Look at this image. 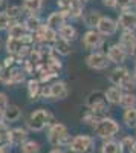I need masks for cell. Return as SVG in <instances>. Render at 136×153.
Segmentation results:
<instances>
[{
  "mask_svg": "<svg viewBox=\"0 0 136 153\" xmlns=\"http://www.w3.org/2000/svg\"><path fill=\"white\" fill-rule=\"evenodd\" d=\"M119 123L113 118L104 117L101 121H98L93 126V133L96 138L103 139V141H107V139H113L118 133H119Z\"/></svg>",
  "mask_w": 136,
  "mask_h": 153,
  "instance_id": "cell-1",
  "label": "cell"
},
{
  "mask_svg": "<svg viewBox=\"0 0 136 153\" xmlns=\"http://www.w3.org/2000/svg\"><path fill=\"white\" fill-rule=\"evenodd\" d=\"M70 135L67 127L63 123H54L49 126V130H47V141L51 146L54 147H63V146H69L70 143Z\"/></svg>",
  "mask_w": 136,
  "mask_h": 153,
  "instance_id": "cell-2",
  "label": "cell"
},
{
  "mask_svg": "<svg viewBox=\"0 0 136 153\" xmlns=\"http://www.w3.org/2000/svg\"><path fill=\"white\" fill-rule=\"evenodd\" d=\"M51 120H52V113L46 110V109H37L34 110L29 118L26 121L28 129L32 132H41L44 130L47 126H51Z\"/></svg>",
  "mask_w": 136,
  "mask_h": 153,
  "instance_id": "cell-3",
  "label": "cell"
},
{
  "mask_svg": "<svg viewBox=\"0 0 136 153\" xmlns=\"http://www.w3.org/2000/svg\"><path fill=\"white\" fill-rule=\"evenodd\" d=\"M73 153H93L95 138L92 135H75L67 146Z\"/></svg>",
  "mask_w": 136,
  "mask_h": 153,
  "instance_id": "cell-4",
  "label": "cell"
},
{
  "mask_svg": "<svg viewBox=\"0 0 136 153\" xmlns=\"http://www.w3.org/2000/svg\"><path fill=\"white\" fill-rule=\"evenodd\" d=\"M84 104L87 106L89 109H92V110H95V112H98V113L104 115V117H107L109 103H107V100H106L104 92H101V91H93V92H90L87 97H86Z\"/></svg>",
  "mask_w": 136,
  "mask_h": 153,
  "instance_id": "cell-5",
  "label": "cell"
},
{
  "mask_svg": "<svg viewBox=\"0 0 136 153\" xmlns=\"http://www.w3.org/2000/svg\"><path fill=\"white\" fill-rule=\"evenodd\" d=\"M32 38H34V43H38V45L54 43L58 38V31L47 26V25H41L35 32H32Z\"/></svg>",
  "mask_w": 136,
  "mask_h": 153,
  "instance_id": "cell-6",
  "label": "cell"
},
{
  "mask_svg": "<svg viewBox=\"0 0 136 153\" xmlns=\"http://www.w3.org/2000/svg\"><path fill=\"white\" fill-rule=\"evenodd\" d=\"M109 58L103 52H92L86 58V65L93 71H104L109 68Z\"/></svg>",
  "mask_w": 136,
  "mask_h": 153,
  "instance_id": "cell-7",
  "label": "cell"
},
{
  "mask_svg": "<svg viewBox=\"0 0 136 153\" xmlns=\"http://www.w3.org/2000/svg\"><path fill=\"white\" fill-rule=\"evenodd\" d=\"M104 38H106V37H104L103 34H100L96 29H89L87 32L83 35V46H84L86 49H89V51L98 49V48L104 43Z\"/></svg>",
  "mask_w": 136,
  "mask_h": 153,
  "instance_id": "cell-8",
  "label": "cell"
},
{
  "mask_svg": "<svg viewBox=\"0 0 136 153\" xmlns=\"http://www.w3.org/2000/svg\"><path fill=\"white\" fill-rule=\"evenodd\" d=\"M118 28L122 31H135L136 29V11L126 9L122 11L118 17Z\"/></svg>",
  "mask_w": 136,
  "mask_h": 153,
  "instance_id": "cell-9",
  "label": "cell"
},
{
  "mask_svg": "<svg viewBox=\"0 0 136 153\" xmlns=\"http://www.w3.org/2000/svg\"><path fill=\"white\" fill-rule=\"evenodd\" d=\"M96 31L100 34H103L104 37H110V35H113L118 31V22L113 20L112 17L103 16L100 23H98V26H96Z\"/></svg>",
  "mask_w": 136,
  "mask_h": 153,
  "instance_id": "cell-10",
  "label": "cell"
},
{
  "mask_svg": "<svg viewBox=\"0 0 136 153\" xmlns=\"http://www.w3.org/2000/svg\"><path fill=\"white\" fill-rule=\"evenodd\" d=\"M129 52L122 48L119 43L118 45H112L107 51V58L110 63H115V65H122V63L126 61Z\"/></svg>",
  "mask_w": 136,
  "mask_h": 153,
  "instance_id": "cell-11",
  "label": "cell"
},
{
  "mask_svg": "<svg viewBox=\"0 0 136 153\" xmlns=\"http://www.w3.org/2000/svg\"><path fill=\"white\" fill-rule=\"evenodd\" d=\"M129 75H130V71H129L126 66L118 65L116 68H113L112 71H110V74H109L107 78H109V81L112 83L113 86H121Z\"/></svg>",
  "mask_w": 136,
  "mask_h": 153,
  "instance_id": "cell-12",
  "label": "cell"
},
{
  "mask_svg": "<svg viewBox=\"0 0 136 153\" xmlns=\"http://www.w3.org/2000/svg\"><path fill=\"white\" fill-rule=\"evenodd\" d=\"M28 130L23 129V127H14V129L9 130V141L11 146H21L23 143L28 141Z\"/></svg>",
  "mask_w": 136,
  "mask_h": 153,
  "instance_id": "cell-13",
  "label": "cell"
},
{
  "mask_svg": "<svg viewBox=\"0 0 136 153\" xmlns=\"http://www.w3.org/2000/svg\"><path fill=\"white\" fill-rule=\"evenodd\" d=\"M51 86V98L52 100H66L69 95V89L63 81H54Z\"/></svg>",
  "mask_w": 136,
  "mask_h": 153,
  "instance_id": "cell-14",
  "label": "cell"
},
{
  "mask_svg": "<svg viewBox=\"0 0 136 153\" xmlns=\"http://www.w3.org/2000/svg\"><path fill=\"white\" fill-rule=\"evenodd\" d=\"M106 95V100L109 104L112 106H118L121 104V100H122V95H124V91L119 87V86H110L107 91L104 92Z\"/></svg>",
  "mask_w": 136,
  "mask_h": 153,
  "instance_id": "cell-15",
  "label": "cell"
},
{
  "mask_svg": "<svg viewBox=\"0 0 136 153\" xmlns=\"http://www.w3.org/2000/svg\"><path fill=\"white\" fill-rule=\"evenodd\" d=\"M66 19H67V14L64 11L60 9V11H55V12H52V14H49V17L46 20V25L58 31V28L63 26V25L66 23Z\"/></svg>",
  "mask_w": 136,
  "mask_h": 153,
  "instance_id": "cell-16",
  "label": "cell"
},
{
  "mask_svg": "<svg viewBox=\"0 0 136 153\" xmlns=\"http://www.w3.org/2000/svg\"><path fill=\"white\" fill-rule=\"evenodd\" d=\"M24 46L26 45L23 43V38H16V37H9V35L6 38V43H5V48H6L9 55H18Z\"/></svg>",
  "mask_w": 136,
  "mask_h": 153,
  "instance_id": "cell-17",
  "label": "cell"
},
{
  "mask_svg": "<svg viewBox=\"0 0 136 153\" xmlns=\"http://www.w3.org/2000/svg\"><path fill=\"white\" fill-rule=\"evenodd\" d=\"M101 17H103V16H101L100 11L92 9V11H87L86 14H83V22H84V25H86L87 28L96 29V26H98V23H100Z\"/></svg>",
  "mask_w": 136,
  "mask_h": 153,
  "instance_id": "cell-18",
  "label": "cell"
},
{
  "mask_svg": "<svg viewBox=\"0 0 136 153\" xmlns=\"http://www.w3.org/2000/svg\"><path fill=\"white\" fill-rule=\"evenodd\" d=\"M52 49L55 51V54L58 55H63V57H67L69 54H72V46H70V42L64 40V38H57V40L52 43Z\"/></svg>",
  "mask_w": 136,
  "mask_h": 153,
  "instance_id": "cell-19",
  "label": "cell"
},
{
  "mask_svg": "<svg viewBox=\"0 0 136 153\" xmlns=\"http://www.w3.org/2000/svg\"><path fill=\"white\" fill-rule=\"evenodd\" d=\"M3 117L6 123H16L21 118V109L17 104H8V107L3 110Z\"/></svg>",
  "mask_w": 136,
  "mask_h": 153,
  "instance_id": "cell-20",
  "label": "cell"
},
{
  "mask_svg": "<svg viewBox=\"0 0 136 153\" xmlns=\"http://www.w3.org/2000/svg\"><path fill=\"white\" fill-rule=\"evenodd\" d=\"M135 43H136L135 31H122V34H121V37H119V45L124 48L129 54H130L132 48L135 46Z\"/></svg>",
  "mask_w": 136,
  "mask_h": 153,
  "instance_id": "cell-21",
  "label": "cell"
},
{
  "mask_svg": "<svg viewBox=\"0 0 136 153\" xmlns=\"http://www.w3.org/2000/svg\"><path fill=\"white\" fill-rule=\"evenodd\" d=\"M28 34V29L24 26V23H18V22H12L11 26L8 28V35L9 37H16V38H23Z\"/></svg>",
  "mask_w": 136,
  "mask_h": 153,
  "instance_id": "cell-22",
  "label": "cell"
},
{
  "mask_svg": "<svg viewBox=\"0 0 136 153\" xmlns=\"http://www.w3.org/2000/svg\"><path fill=\"white\" fill-rule=\"evenodd\" d=\"M41 94V83L40 80H29L28 81V97L31 101H35L37 98H40Z\"/></svg>",
  "mask_w": 136,
  "mask_h": 153,
  "instance_id": "cell-23",
  "label": "cell"
},
{
  "mask_svg": "<svg viewBox=\"0 0 136 153\" xmlns=\"http://www.w3.org/2000/svg\"><path fill=\"white\" fill-rule=\"evenodd\" d=\"M23 11L28 12V14H37L38 11H41L43 8V0H23V5H21Z\"/></svg>",
  "mask_w": 136,
  "mask_h": 153,
  "instance_id": "cell-24",
  "label": "cell"
},
{
  "mask_svg": "<svg viewBox=\"0 0 136 153\" xmlns=\"http://www.w3.org/2000/svg\"><path fill=\"white\" fill-rule=\"evenodd\" d=\"M58 37L64 38V40H67V42H72V40H75V37H77V29L73 28L72 25L64 23L63 26L58 28Z\"/></svg>",
  "mask_w": 136,
  "mask_h": 153,
  "instance_id": "cell-25",
  "label": "cell"
},
{
  "mask_svg": "<svg viewBox=\"0 0 136 153\" xmlns=\"http://www.w3.org/2000/svg\"><path fill=\"white\" fill-rule=\"evenodd\" d=\"M119 144H121V152L122 153H133V152H136V138L135 136H130V135L124 136L119 141Z\"/></svg>",
  "mask_w": 136,
  "mask_h": 153,
  "instance_id": "cell-26",
  "label": "cell"
},
{
  "mask_svg": "<svg viewBox=\"0 0 136 153\" xmlns=\"http://www.w3.org/2000/svg\"><path fill=\"white\" fill-rule=\"evenodd\" d=\"M104 118V115H101V113H98V112H95V110H92V109H89L87 112H86L84 115H83V118H81V121L84 123V124H89V126H95L98 121H101Z\"/></svg>",
  "mask_w": 136,
  "mask_h": 153,
  "instance_id": "cell-27",
  "label": "cell"
},
{
  "mask_svg": "<svg viewBox=\"0 0 136 153\" xmlns=\"http://www.w3.org/2000/svg\"><path fill=\"white\" fill-rule=\"evenodd\" d=\"M122 123H124L126 127H129V129L136 127V107H130V109L124 110V115H122Z\"/></svg>",
  "mask_w": 136,
  "mask_h": 153,
  "instance_id": "cell-28",
  "label": "cell"
},
{
  "mask_svg": "<svg viewBox=\"0 0 136 153\" xmlns=\"http://www.w3.org/2000/svg\"><path fill=\"white\" fill-rule=\"evenodd\" d=\"M101 153H122L121 152V144L115 139H107L101 146Z\"/></svg>",
  "mask_w": 136,
  "mask_h": 153,
  "instance_id": "cell-29",
  "label": "cell"
},
{
  "mask_svg": "<svg viewBox=\"0 0 136 153\" xmlns=\"http://www.w3.org/2000/svg\"><path fill=\"white\" fill-rule=\"evenodd\" d=\"M83 5L80 0H72V3H70V8L67 11V17L70 19H80L83 17Z\"/></svg>",
  "mask_w": 136,
  "mask_h": 153,
  "instance_id": "cell-30",
  "label": "cell"
},
{
  "mask_svg": "<svg viewBox=\"0 0 136 153\" xmlns=\"http://www.w3.org/2000/svg\"><path fill=\"white\" fill-rule=\"evenodd\" d=\"M24 26H26L28 32H35L41 26V20L38 19L37 14H31V16H28L26 20H24Z\"/></svg>",
  "mask_w": 136,
  "mask_h": 153,
  "instance_id": "cell-31",
  "label": "cell"
},
{
  "mask_svg": "<svg viewBox=\"0 0 136 153\" xmlns=\"http://www.w3.org/2000/svg\"><path fill=\"white\" fill-rule=\"evenodd\" d=\"M40 150H41L40 144L37 141H34V139H28L26 143H23L20 146V152L21 153H40Z\"/></svg>",
  "mask_w": 136,
  "mask_h": 153,
  "instance_id": "cell-32",
  "label": "cell"
},
{
  "mask_svg": "<svg viewBox=\"0 0 136 153\" xmlns=\"http://www.w3.org/2000/svg\"><path fill=\"white\" fill-rule=\"evenodd\" d=\"M24 72L23 69L20 68H12V74H11V81H9V86H16V84H20L24 81Z\"/></svg>",
  "mask_w": 136,
  "mask_h": 153,
  "instance_id": "cell-33",
  "label": "cell"
},
{
  "mask_svg": "<svg viewBox=\"0 0 136 153\" xmlns=\"http://www.w3.org/2000/svg\"><path fill=\"white\" fill-rule=\"evenodd\" d=\"M124 109H130V107H136V95L133 92H124L121 100V104Z\"/></svg>",
  "mask_w": 136,
  "mask_h": 153,
  "instance_id": "cell-34",
  "label": "cell"
},
{
  "mask_svg": "<svg viewBox=\"0 0 136 153\" xmlns=\"http://www.w3.org/2000/svg\"><path fill=\"white\" fill-rule=\"evenodd\" d=\"M21 11H23V8H21V6H16V5L6 6V9H5L6 16H8L11 20H17V19L21 16Z\"/></svg>",
  "mask_w": 136,
  "mask_h": 153,
  "instance_id": "cell-35",
  "label": "cell"
},
{
  "mask_svg": "<svg viewBox=\"0 0 136 153\" xmlns=\"http://www.w3.org/2000/svg\"><path fill=\"white\" fill-rule=\"evenodd\" d=\"M11 74H12V68L2 66V69H0V81H2L3 84H8V86H9V81H11Z\"/></svg>",
  "mask_w": 136,
  "mask_h": 153,
  "instance_id": "cell-36",
  "label": "cell"
},
{
  "mask_svg": "<svg viewBox=\"0 0 136 153\" xmlns=\"http://www.w3.org/2000/svg\"><path fill=\"white\" fill-rule=\"evenodd\" d=\"M14 20H11L6 12H0V31H8V28L11 26V23Z\"/></svg>",
  "mask_w": 136,
  "mask_h": 153,
  "instance_id": "cell-37",
  "label": "cell"
},
{
  "mask_svg": "<svg viewBox=\"0 0 136 153\" xmlns=\"http://www.w3.org/2000/svg\"><path fill=\"white\" fill-rule=\"evenodd\" d=\"M135 3V0H116V9H121V11H126L129 9L132 5Z\"/></svg>",
  "mask_w": 136,
  "mask_h": 153,
  "instance_id": "cell-38",
  "label": "cell"
},
{
  "mask_svg": "<svg viewBox=\"0 0 136 153\" xmlns=\"http://www.w3.org/2000/svg\"><path fill=\"white\" fill-rule=\"evenodd\" d=\"M40 98L43 100H52L51 98V86H41V94H40Z\"/></svg>",
  "mask_w": 136,
  "mask_h": 153,
  "instance_id": "cell-39",
  "label": "cell"
},
{
  "mask_svg": "<svg viewBox=\"0 0 136 153\" xmlns=\"http://www.w3.org/2000/svg\"><path fill=\"white\" fill-rule=\"evenodd\" d=\"M8 95L5 92H0V110H5L8 107Z\"/></svg>",
  "mask_w": 136,
  "mask_h": 153,
  "instance_id": "cell-40",
  "label": "cell"
},
{
  "mask_svg": "<svg viewBox=\"0 0 136 153\" xmlns=\"http://www.w3.org/2000/svg\"><path fill=\"white\" fill-rule=\"evenodd\" d=\"M103 5L107 8H115L116 6V0H103Z\"/></svg>",
  "mask_w": 136,
  "mask_h": 153,
  "instance_id": "cell-41",
  "label": "cell"
},
{
  "mask_svg": "<svg viewBox=\"0 0 136 153\" xmlns=\"http://www.w3.org/2000/svg\"><path fill=\"white\" fill-rule=\"evenodd\" d=\"M130 55L136 60V43H135V46H133V48H132V51H130Z\"/></svg>",
  "mask_w": 136,
  "mask_h": 153,
  "instance_id": "cell-42",
  "label": "cell"
},
{
  "mask_svg": "<svg viewBox=\"0 0 136 153\" xmlns=\"http://www.w3.org/2000/svg\"><path fill=\"white\" fill-rule=\"evenodd\" d=\"M49 153H64V152H63V150H61L60 147H54V149H52L51 152H49Z\"/></svg>",
  "mask_w": 136,
  "mask_h": 153,
  "instance_id": "cell-43",
  "label": "cell"
},
{
  "mask_svg": "<svg viewBox=\"0 0 136 153\" xmlns=\"http://www.w3.org/2000/svg\"><path fill=\"white\" fill-rule=\"evenodd\" d=\"M0 153H9V152H8V147H5V146H0Z\"/></svg>",
  "mask_w": 136,
  "mask_h": 153,
  "instance_id": "cell-44",
  "label": "cell"
},
{
  "mask_svg": "<svg viewBox=\"0 0 136 153\" xmlns=\"http://www.w3.org/2000/svg\"><path fill=\"white\" fill-rule=\"evenodd\" d=\"M6 6H5V2H0V12H5Z\"/></svg>",
  "mask_w": 136,
  "mask_h": 153,
  "instance_id": "cell-45",
  "label": "cell"
},
{
  "mask_svg": "<svg viewBox=\"0 0 136 153\" xmlns=\"http://www.w3.org/2000/svg\"><path fill=\"white\" fill-rule=\"evenodd\" d=\"M5 123V117H3V110H0V124Z\"/></svg>",
  "mask_w": 136,
  "mask_h": 153,
  "instance_id": "cell-46",
  "label": "cell"
},
{
  "mask_svg": "<svg viewBox=\"0 0 136 153\" xmlns=\"http://www.w3.org/2000/svg\"><path fill=\"white\" fill-rule=\"evenodd\" d=\"M133 75H135V78H136V66H135V71H133Z\"/></svg>",
  "mask_w": 136,
  "mask_h": 153,
  "instance_id": "cell-47",
  "label": "cell"
},
{
  "mask_svg": "<svg viewBox=\"0 0 136 153\" xmlns=\"http://www.w3.org/2000/svg\"><path fill=\"white\" fill-rule=\"evenodd\" d=\"M80 2H81V3H86V2H89V0H80Z\"/></svg>",
  "mask_w": 136,
  "mask_h": 153,
  "instance_id": "cell-48",
  "label": "cell"
},
{
  "mask_svg": "<svg viewBox=\"0 0 136 153\" xmlns=\"http://www.w3.org/2000/svg\"><path fill=\"white\" fill-rule=\"evenodd\" d=\"M0 2H5V0H0Z\"/></svg>",
  "mask_w": 136,
  "mask_h": 153,
  "instance_id": "cell-49",
  "label": "cell"
},
{
  "mask_svg": "<svg viewBox=\"0 0 136 153\" xmlns=\"http://www.w3.org/2000/svg\"><path fill=\"white\" fill-rule=\"evenodd\" d=\"M0 69H2V66H0Z\"/></svg>",
  "mask_w": 136,
  "mask_h": 153,
  "instance_id": "cell-50",
  "label": "cell"
},
{
  "mask_svg": "<svg viewBox=\"0 0 136 153\" xmlns=\"http://www.w3.org/2000/svg\"><path fill=\"white\" fill-rule=\"evenodd\" d=\"M135 3H136V0H135Z\"/></svg>",
  "mask_w": 136,
  "mask_h": 153,
  "instance_id": "cell-51",
  "label": "cell"
},
{
  "mask_svg": "<svg viewBox=\"0 0 136 153\" xmlns=\"http://www.w3.org/2000/svg\"><path fill=\"white\" fill-rule=\"evenodd\" d=\"M133 153H136V152H133Z\"/></svg>",
  "mask_w": 136,
  "mask_h": 153,
  "instance_id": "cell-52",
  "label": "cell"
},
{
  "mask_svg": "<svg viewBox=\"0 0 136 153\" xmlns=\"http://www.w3.org/2000/svg\"><path fill=\"white\" fill-rule=\"evenodd\" d=\"M135 129H136V127H135Z\"/></svg>",
  "mask_w": 136,
  "mask_h": 153,
  "instance_id": "cell-53",
  "label": "cell"
}]
</instances>
